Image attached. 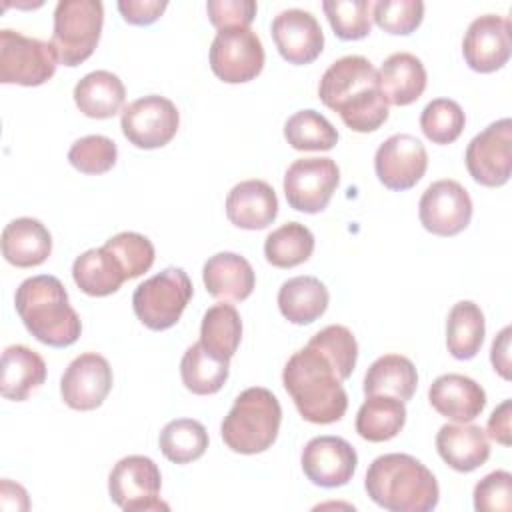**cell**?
Masks as SVG:
<instances>
[{"mask_svg": "<svg viewBox=\"0 0 512 512\" xmlns=\"http://www.w3.org/2000/svg\"><path fill=\"white\" fill-rule=\"evenodd\" d=\"M318 96L354 132H374L388 120L378 70L364 56L348 54L334 60L320 78Z\"/></svg>", "mask_w": 512, "mask_h": 512, "instance_id": "obj_1", "label": "cell"}, {"mask_svg": "<svg viewBox=\"0 0 512 512\" xmlns=\"http://www.w3.org/2000/svg\"><path fill=\"white\" fill-rule=\"evenodd\" d=\"M336 366L314 346L294 352L284 370L282 384L306 422H338L348 408V394Z\"/></svg>", "mask_w": 512, "mask_h": 512, "instance_id": "obj_2", "label": "cell"}, {"mask_svg": "<svg viewBox=\"0 0 512 512\" xmlns=\"http://www.w3.org/2000/svg\"><path fill=\"white\" fill-rule=\"evenodd\" d=\"M366 494L390 512H430L440 500L434 474L410 454H382L374 458L364 478Z\"/></svg>", "mask_w": 512, "mask_h": 512, "instance_id": "obj_3", "label": "cell"}, {"mask_svg": "<svg viewBox=\"0 0 512 512\" xmlns=\"http://www.w3.org/2000/svg\"><path fill=\"white\" fill-rule=\"evenodd\" d=\"M14 306L26 330L46 346L66 348L80 338L82 322L56 276L26 278L16 288Z\"/></svg>", "mask_w": 512, "mask_h": 512, "instance_id": "obj_4", "label": "cell"}, {"mask_svg": "<svg viewBox=\"0 0 512 512\" xmlns=\"http://www.w3.org/2000/svg\"><path fill=\"white\" fill-rule=\"evenodd\" d=\"M282 408L278 398L262 386L240 392L220 424L224 444L238 454L266 452L278 438Z\"/></svg>", "mask_w": 512, "mask_h": 512, "instance_id": "obj_5", "label": "cell"}, {"mask_svg": "<svg viewBox=\"0 0 512 512\" xmlns=\"http://www.w3.org/2000/svg\"><path fill=\"white\" fill-rule=\"evenodd\" d=\"M104 24L100 0H60L54 8L52 46L58 62L74 68L92 56Z\"/></svg>", "mask_w": 512, "mask_h": 512, "instance_id": "obj_6", "label": "cell"}, {"mask_svg": "<svg viewBox=\"0 0 512 512\" xmlns=\"http://www.w3.org/2000/svg\"><path fill=\"white\" fill-rule=\"evenodd\" d=\"M194 294L192 282L182 268L170 266L144 280L132 294V308L138 320L150 330L172 328Z\"/></svg>", "mask_w": 512, "mask_h": 512, "instance_id": "obj_7", "label": "cell"}, {"mask_svg": "<svg viewBox=\"0 0 512 512\" xmlns=\"http://www.w3.org/2000/svg\"><path fill=\"white\" fill-rule=\"evenodd\" d=\"M58 66L52 42L24 36L22 32L0 30V82L40 86L48 82Z\"/></svg>", "mask_w": 512, "mask_h": 512, "instance_id": "obj_8", "label": "cell"}, {"mask_svg": "<svg viewBox=\"0 0 512 512\" xmlns=\"http://www.w3.org/2000/svg\"><path fill=\"white\" fill-rule=\"evenodd\" d=\"M162 476L156 462L142 454L124 456L108 476V492L116 506L126 512L168 510L160 500Z\"/></svg>", "mask_w": 512, "mask_h": 512, "instance_id": "obj_9", "label": "cell"}, {"mask_svg": "<svg viewBox=\"0 0 512 512\" xmlns=\"http://www.w3.org/2000/svg\"><path fill=\"white\" fill-rule=\"evenodd\" d=\"M338 182L340 170L332 158H298L284 174V196L290 208L304 214H318L328 206Z\"/></svg>", "mask_w": 512, "mask_h": 512, "instance_id": "obj_10", "label": "cell"}, {"mask_svg": "<svg viewBox=\"0 0 512 512\" xmlns=\"http://www.w3.org/2000/svg\"><path fill=\"white\" fill-rule=\"evenodd\" d=\"M264 46L250 28L218 30L210 44V68L226 84L254 80L264 68Z\"/></svg>", "mask_w": 512, "mask_h": 512, "instance_id": "obj_11", "label": "cell"}, {"mask_svg": "<svg viewBox=\"0 0 512 512\" xmlns=\"http://www.w3.org/2000/svg\"><path fill=\"white\" fill-rule=\"evenodd\" d=\"M180 114L172 100L148 94L130 102L120 116L122 134L136 148L152 150L166 146L178 132Z\"/></svg>", "mask_w": 512, "mask_h": 512, "instance_id": "obj_12", "label": "cell"}, {"mask_svg": "<svg viewBox=\"0 0 512 512\" xmlns=\"http://www.w3.org/2000/svg\"><path fill=\"white\" fill-rule=\"evenodd\" d=\"M464 160L474 182L488 188L504 186L512 174V120L500 118L476 134Z\"/></svg>", "mask_w": 512, "mask_h": 512, "instance_id": "obj_13", "label": "cell"}, {"mask_svg": "<svg viewBox=\"0 0 512 512\" xmlns=\"http://www.w3.org/2000/svg\"><path fill=\"white\" fill-rule=\"evenodd\" d=\"M420 224L436 236H456L472 220V200L468 190L456 180H436L420 196Z\"/></svg>", "mask_w": 512, "mask_h": 512, "instance_id": "obj_14", "label": "cell"}, {"mask_svg": "<svg viewBox=\"0 0 512 512\" xmlns=\"http://www.w3.org/2000/svg\"><path fill=\"white\" fill-rule=\"evenodd\" d=\"M462 54L474 72L490 74L500 70L512 54L510 20L498 14L474 18L462 40Z\"/></svg>", "mask_w": 512, "mask_h": 512, "instance_id": "obj_15", "label": "cell"}, {"mask_svg": "<svg viewBox=\"0 0 512 512\" xmlns=\"http://www.w3.org/2000/svg\"><path fill=\"white\" fill-rule=\"evenodd\" d=\"M428 168V152L412 134H392L374 154V170L388 190H408Z\"/></svg>", "mask_w": 512, "mask_h": 512, "instance_id": "obj_16", "label": "cell"}, {"mask_svg": "<svg viewBox=\"0 0 512 512\" xmlns=\"http://www.w3.org/2000/svg\"><path fill=\"white\" fill-rule=\"evenodd\" d=\"M112 368L96 352L76 356L60 378V394L68 408L88 412L102 406L112 390Z\"/></svg>", "mask_w": 512, "mask_h": 512, "instance_id": "obj_17", "label": "cell"}, {"mask_svg": "<svg viewBox=\"0 0 512 512\" xmlns=\"http://www.w3.org/2000/svg\"><path fill=\"white\" fill-rule=\"evenodd\" d=\"M304 476L322 488H338L352 480L358 454L350 442L340 436L312 438L300 456Z\"/></svg>", "mask_w": 512, "mask_h": 512, "instance_id": "obj_18", "label": "cell"}, {"mask_svg": "<svg viewBox=\"0 0 512 512\" xmlns=\"http://www.w3.org/2000/svg\"><path fill=\"white\" fill-rule=\"evenodd\" d=\"M272 40L280 56L296 66L314 62L324 50V32L316 16L302 8H288L270 24Z\"/></svg>", "mask_w": 512, "mask_h": 512, "instance_id": "obj_19", "label": "cell"}, {"mask_svg": "<svg viewBox=\"0 0 512 512\" xmlns=\"http://www.w3.org/2000/svg\"><path fill=\"white\" fill-rule=\"evenodd\" d=\"M430 406L452 422H472L486 406L484 388L464 374H442L428 388Z\"/></svg>", "mask_w": 512, "mask_h": 512, "instance_id": "obj_20", "label": "cell"}, {"mask_svg": "<svg viewBox=\"0 0 512 512\" xmlns=\"http://www.w3.org/2000/svg\"><path fill=\"white\" fill-rule=\"evenodd\" d=\"M226 216L242 230H264L278 216V198L264 180H244L226 196Z\"/></svg>", "mask_w": 512, "mask_h": 512, "instance_id": "obj_21", "label": "cell"}, {"mask_svg": "<svg viewBox=\"0 0 512 512\" xmlns=\"http://www.w3.org/2000/svg\"><path fill=\"white\" fill-rule=\"evenodd\" d=\"M202 280L206 292L224 302H242L256 286V274L250 262L236 252L210 256L202 268Z\"/></svg>", "mask_w": 512, "mask_h": 512, "instance_id": "obj_22", "label": "cell"}, {"mask_svg": "<svg viewBox=\"0 0 512 512\" xmlns=\"http://www.w3.org/2000/svg\"><path fill=\"white\" fill-rule=\"evenodd\" d=\"M436 450L440 458L456 472H472L490 458V442L486 432L470 422L440 426L436 434Z\"/></svg>", "mask_w": 512, "mask_h": 512, "instance_id": "obj_23", "label": "cell"}, {"mask_svg": "<svg viewBox=\"0 0 512 512\" xmlns=\"http://www.w3.org/2000/svg\"><path fill=\"white\" fill-rule=\"evenodd\" d=\"M52 236L36 218H16L2 230V256L16 268H34L48 260Z\"/></svg>", "mask_w": 512, "mask_h": 512, "instance_id": "obj_24", "label": "cell"}, {"mask_svg": "<svg viewBox=\"0 0 512 512\" xmlns=\"http://www.w3.org/2000/svg\"><path fill=\"white\" fill-rule=\"evenodd\" d=\"M378 82L388 104L408 106L424 94L428 76L418 56L410 52H394L382 62Z\"/></svg>", "mask_w": 512, "mask_h": 512, "instance_id": "obj_25", "label": "cell"}, {"mask_svg": "<svg viewBox=\"0 0 512 512\" xmlns=\"http://www.w3.org/2000/svg\"><path fill=\"white\" fill-rule=\"evenodd\" d=\"M44 380L46 362L36 350L24 344L4 348L0 364V392L6 400H26L32 390L44 384Z\"/></svg>", "mask_w": 512, "mask_h": 512, "instance_id": "obj_26", "label": "cell"}, {"mask_svg": "<svg viewBox=\"0 0 512 512\" xmlns=\"http://www.w3.org/2000/svg\"><path fill=\"white\" fill-rule=\"evenodd\" d=\"M72 96L84 116L104 120L122 110L126 88L114 72L94 70L76 82Z\"/></svg>", "mask_w": 512, "mask_h": 512, "instance_id": "obj_27", "label": "cell"}, {"mask_svg": "<svg viewBox=\"0 0 512 512\" xmlns=\"http://www.w3.org/2000/svg\"><path fill=\"white\" fill-rule=\"evenodd\" d=\"M330 302L328 288L316 276H294L278 290V308L282 316L298 326L318 320Z\"/></svg>", "mask_w": 512, "mask_h": 512, "instance_id": "obj_28", "label": "cell"}, {"mask_svg": "<svg viewBox=\"0 0 512 512\" xmlns=\"http://www.w3.org/2000/svg\"><path fill=\"white\" fill-rule=\"evenodd\" d=\"M72 278L84 294L96 298L118 292L126 282L122 266L104 246L82 252L72 264Z\"/></svg>", "mask_w": 512, "mask_h": 512, "instance_id": "obj_29", "label": "cell"}, {"mask_svg": "<svg viewBox=\"0 0 512 512\" xmlns=\"http://www.w3.org/2000/svg\"><path fill=\"white\" fill-rule=\"evenodd\" d=\"M418 386V372L410 358L402 354H384L376 358L364 376V394H388L400 398L402 402L410 400Z\"/></svg>", "mask_w": 512, "mask_h": 512, "instance_id": "obj_30", "label": "cell"}, {"mask_svg": "<svg viewBox=\"0 0 512 512\" xmlns=\"http://www.w3.org/2000/svg\"><path fill=\"white\" fill-rule=\"evenodd\" d=\"M406 424V406L388 394L366 396L356 414V432L368 442H386L400 434Z\"/></svg>", "mask_w": 512, "mask_h": 512, "instance_id": "obj_31", "label": "cell"}, {"mask_svg": "<svg viewBox=\"0 0 512 512\" xmlns=\"http://www.w3.org/2000/svg\"><path fill=\"white\" fill-rule=\"evenodd\" d=\"M484 312L472 300L456 302L446 320V348L456 360L474 358L484 342Z\"/></svg>", "mask_w": 512, "mask_h": 512, "instance_id": "obj_32", "label": "cell"}, {"mask_svg": "<svg viewBox=\"0 0 512 512\" xmlns=\"http://www.w3.org/2000/svg\"><path fill=\"white\" fill-rule=\"evenodd\" d=\"M242 340V320L232 304L210 306L202 316L200 344L214 356L230 360Z\"/></svg>", "mask_w": 512, "mask_h": 512, "instance_id": "obj_33", "label": "cell"}, {"mask_svg": "<svg viewBox=\"0 0 512 512\" xmlns=\"http://www.w3.org/2000/svg\"><path fill=\"white\" fill-rule=\"evenodd\" d=\"M230 360L210 354L200 342L186 348L180 362V376L184 386L198 396L216 394L228 380Z\"/></svg>", "mask_w": 512, "mask_h": 512, "instance_id": "obj_34", "label": "cell"}, {"mask_svg": "<svg viewBox=\"0 0 512 512\" xmlns=\"http://www.w3.org/2000/svg\"><path fill=\"white\" fill-rule=\"evenodd\" d=\"M314 252V234L300 222H286L264 240V256L276 268L304 264Z\"/></svg>", "mask_w": 512, "mask_h": 512, "instance_id": "obj_35", "label": "cell"}, {"mask_svg": "<svg viewBox=\"0 0 512 512\" xmlns=\"http://www.w3.org/2000/svg\"><path fill=\"white\" fill-rule=\"evenodd\" d=\"M158 444L166 460L174 464H188L204 456L208 448V432L198 420L176 418L162 428Z\"/></svg>", "mask_w": 512, "mask_h": 512, "instance_id": "obj_36", "label": "cell"}, {"mask_svg": "<svg viewBox=\"0 0 512 512\" xmlns=\"http://www.w3.org/2000/svg\"><path fill=\"white\" fill-rule=\"evenodd\" d=\"M286 142L300 152L332 150L338 142V130L320 112L306 108L294 112L284 124Z\"/></svg>", "mask_w": 512, "mask_h": 512, "instance_id": "obj_37", "label": "cell"}, {"mask_svg": "<svg viewBox=\"0 0 512 512\" xmlns=\"http://www.w3.org/2000/svg\"><path fill=\"white\" fill-rule=\"evenodd\" d=\"M464 124L462 106L450 98H434L420 114V128L434 144H452L462 134Z\"/></svg>", "mask_w": 512, "mask_h": 512, "instance_id": "obj_38", "label": "cell"}, {"mask_svg": "<svg viewBox=\"0 0 512 512\" xmlns=\"http://www.w3.org/2000/svg\"><path fill=\"white\" fill-rule=\"evenodd\" d=\"M322 10L340 40H362L372 30V2L368 0H326Z\"/></svg>", "mask_w": 512, "mask_h": 512, "instance_id": "obj_39", "label": "cell"}, {"mask_svg": "<svg viewBox=\"0 0 512 512\" xmlns=\"http://www.w3.org/2000/svg\"><path fill=\"white\" fill-rule=\"evenodd\" d=\"M308 344L320 350L336 366L342 380H348L352 376L358 360V342L346 326L330 324L316 332L308 340Z\"/></svg>", "mask_w": 512, "mask_h": 512, "instance_id": "obj_40", "label": "cell"}, {"mask_svg": "<svg viewBox=\"0 0 512 512\" xmlns=\"http://www.w3.org/2000/svg\"><path fill=\"white\" fill-rule=\"evenodd\" d=\"M104 248L112 252V256L122 266L126 280L138 278L148 272L154 264L156 252L154 244L138 232H120L104 242Z\"/></svg>", "mask_w": 512, "mask_h": 512, "instance_id": "obj_41", "label": "cell"}, {"mask_svg": "<svg viewBox=\"0 0 512 512\" xmlns=\"http://www.w3.org/2000/svg\"><path fill=\"white\" fill-rule=\"evenodd\" d=\"M118 160L116 142L102 134L78 138L68 150V162L82 174H104Z\"/></svg>", "mask_w": 512, "mask_h": 512, "instance_id": "obj_42", "label": "cell"}, {"mask_svg": "<svg viewBox=\"0 0 512 512\" xmlns=\"http://www.w3.org/2000/svg\"><path fill=\"white\" fill-rule=\"evenodd\" d=\"M424 18L422 0H378L372 2V20L388 34H412Z\"/></svg>", "mask_w": 512, "mask_h": 512, "instance_id": "obj_43", "label": "cell"}, {"mask_svg": "<svg viewBox=\"0 0 512 512\" xmlns=\"http://www.w3.org/2000/svg\"><path fill=\"white\" fill-rule=\"evenodd\" d=\"M476 512H510L512 510V474L494 470L474 486Z\"/></svg>", "mask_w": 512, "mask_h": 512, "instance_id": "obj_44", "label": "cell"}, {"mask_svg": "<svg viewBox=\"0 0 512 512\" xmlns=\"http://www.w3.org/2000/svg\"><path fill=\"white\" fill-rule=\"evenodd\" d=\"M256 2L252 0H208L206 12L214 28H250L256 18Z\"/></svg>", "mask_w": 512, "mask_h": 512, "instance_id": "obj_45", "label": "cell"}, {"mask_svg": "<svg viewBox=\"0 0 512 512\" xmlns=\"http://www.w3.org/2000/svg\"><path fill=\"white\" fill-rule=\"evenodd\" d=\"M168 8L166 0H120L118 10L128 24L148 26L156 22Z\"/></svg>", "mask_w": 512, "mask_h": 512, "instance_id": "obj_46", "label": "cell"}, {"mask_svg": "<svg viewBox=\"0 0 512 512\" xmlns=\"http://www.w3.org/2000/svg\"><path fill=\"white\" fill-rule=\"evenodd\" d=\"M510 418H512V400H504L490 414V418H488V434L486 436L496 440L502 446H510L512 444Z\"/></svg>", "mask_w": 512, "mask_h": 512, "instance_id": "obj_47", "label": "cell"}, {"mask_svg": "<svg viewBox=\"0 0 512 512\" xmlns=\"http://www.w3.org/2000/svg\"><path fill=\"white\" fill-rule=\"evenodd\" d=\"M510 334H512L510 326L502 328L490 348V362L504 380H510Z\"/></svg>", "mask_w": 512, "mask_h": 512, "instance_id": "obj_48", "label": "cell"}]
</instances>
